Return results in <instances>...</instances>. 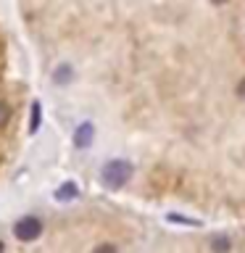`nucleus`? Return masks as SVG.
Listing matches in <instances>:
<instances>
[{
	"mask_svg": "<svg viewBox=\"0 0 245 253\" xmlns=\"http://www.w3.org/2000/svg\"><path fill=\"white\" fill-rule=\"evenodd\" d=\"M92 134H95V129H92V124H79L77 126V134H74V145L77 148H87L92 142Z\"/></svg>",
	"mask_w": 245,
	"mask_h": 253,
	"instance_id": "nucleus-3",
	"label": "nucleus"
},
{
	"mask_svg": "<svg viewBox=\"0 0 245 253\" xmlns=\"http://www.w3.org/2000/svg\"><path fill=\"white\" fill-rule=\"evenodd\" d=\"M37 126H40V103H32V126L29 129L35 132Z\"/></svg>",
	"mask_w": 245,
	"mask_h": 253,
	"instance_id": "nucleus-6",
	"label": "nucleus"
},
{
	"mask_svg": "<svg viewBox=\"0 0 245 253\" xmlns=\"http://www.w3.org/2000/svg\"><path fill=\"white\" fill-rule=\"evenodd\" d=\"M13 232L19 240H37L40 232H42V224H40V219H35V216H24V219L16 221Z\"/></svg>",
	"mask_w": 245,
	"mask_h": 253,
	"instance_id": "nucleus-2",
	"label": "nucleus"
},
{
	"mask_svg": "<svg viewBox=\"0 0 245 253\" xmlns=\"http://www.w3.org/2000/svg\"><path fill=\"white\" fill-rule=\"evenodd\" d=\"M92 253H116V248H114V245H98Z\"/></svg>",
	"mask_w": 245,
	"mask_h": 253,
	"instance_id": "nucleus-8",
	"label": "nucleus"
},
{
	"mask_svg": "<svg viewBox=\"0 0 245 253\" xmlns=\"http://www.w3.org/2000/svg\"><path fill=\"white\" fill-rule=\"evenodd\" d=\"M129 177H132V166L126 161H111V164H106V169H103V182H106L108 187H122V185H126Z\"/></svg>",
	"mask_w": 245,
	"mask_h": 253,
	"instance_id": "nucleus-1",
	"label": "nucleus"
},
{
	"mask_svg": "<svg viewBox=\"0 0 245 253\" xmlns=\"http://www.w3.org/2000/svg\"><path fill=\"white\" fill-rule=\"evenodd\" d=\"M69 66H63V69H58V74H55V79H58V82H63V79H69Z\"/></svg>",
	"mask_w": 245,
	"mask_h": 253,
	"instance_id": "nucleus-9",
	"label": "nucleus"
},
{
	"mask_svg": "<svg viewBox=\"0 0 245 253\" xmlns=\"http://www.w3.org/2000/svg\"><path fill=\"white\" fill-rule=\"evenodd\" d=\"M8 119H11V106H8V103H0V126H5Z\"/></svg>",
	"mask_w": 245,
	"mask_h": 253,
	"instance_id": "nucleus-5",
	"label": "nucleus"
},
{
	"mask_svg": "<svg viewBox=\"0 0 245 253\" xmlns=\"http://www.w3.org/2000/svg\"><path fill=\"white\" fill-rule=\"evenodd\" d=\"M211 245H213V251H227V248H229V243L224 240V237H216Z\"/></svg>",
	"mask_w": 245,
	"mask_h": 253,
	"instance_id": "nucleus-7",
	"label": "nucleus"
},
{
	"mask_svg": "<svg viewBox=\"0 0 245 253\" xmlns=\"http://www.w3.org/2000/svg\"><path fill=\"white\" fill-rule=\"evenodd\" d=\"M3 251H5V248H3V243H0V253H3Z\"/></svg>",
	"mask_w": 245,
	"mask_h": 253,
	"instance_id": "nucleus-10",
	"label": "nucleus"
},
{
	"mask_svg": "<svg viewBox=\"0 0 245 253\" xmlns=\"http://www.w3.org/2000/svg\"><path fill=\"white\" fill-rule=\"evenodd\" d=\"M58 201H69V198H77V185L74 182H66V185H61V190L55 193Z\"/></svg>",
	"mask_w": 245,
	"mask_h": 253,
	"instance_id": "nucleus-4",
	"label": "nucleus"
}]
</instances>
